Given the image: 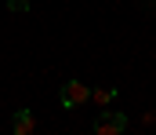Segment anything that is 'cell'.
I'll return each mask as SVG.
<instances>
[{
    "label": "cell",
    "mask_w": 156,
    "mask_h": 135,
    "mask_svg": "<svg viewBox=\"0 0 156 135\" xmlns=\"http://www.w3.org/2000/svg\"><path fill=\"white\" fill-rule=\"evenodd\" d=\"M58 102H62L66 110H80L83 102H91V88H87L83 81H66L62 91H58Z\"/></svg>",
    "instance_id": "6da1fadb"
},
{
    "label": "cell",
    "mask_w": 156,
    "mask_h": 135,
    "mask_svg": "<svg viewBox=\"0 0 156 135\" xmlns=\"http://www.w3.org/2000/svg\"><path fill=\"white\" fill-rule=\"evenodd\" d=\"M127 132V113H116V110H102L94 117V135H123Z\"/></svg>",
    "instance_id": "7a4b0ae2"
},
{
    "label": "cell",
    "mask_w": 156,
    "mask_h": 135,
    "mask_svg": "<svg viewBox=\"0 0 156 135\" xmlns=\"http://www.w3.org/2000/svg\"><path fill=\"white\" fill-rule=\"evenodd\" d=\"M11 135H37V117L33 110H18L11 117Z\"/></svg>",
    "instance_id": "3957f363"
},
{
    "label": "cell",
    "mask_w": 156,
    "mask_h": 135,
    "mask_svg": "<svg viewBox=\"0 0 156 135\" xmlns=\"http://www.w3.org/2000/svg\"><path fill=\"white\" fill-rule=\"evenodd\" d=\"M91 102H94L98 110L113 106V102H116V88H91Z\"/></svg>",
    "instance_id": "277c9868"
},
{
    "label": "cell",
    "mask_w": 156,
    "mask_h": 135,
    "mask_svg": "<svg viewBox=\"0 0 156 135\" xmlns=\"http://www.w3.org/2000/svg\"><path fill=\"white\" fill-rule=\"evenodd\" d=\"M7 7H11V11H18V15H22V11H29V0H7Z\"/></svg>",
    "instance_id": "5b68a950"
},
{
    "label": "cell",
    "mask_w": 156,
    "mask_h": 135,
    "mask_svg": "<svg viewBox=\"0 0 156 135\" xmlns=\"http://www.w3.org/2000/svg\"><path fill=\"white\" fill-rule=\"evenodd\" d=\"M142 121H145V124H156V110H149V113H145Z\"/></svg>",
    "instance_id": "8992f818"
}]
</instances>
